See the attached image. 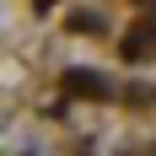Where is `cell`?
Here are the masks:
<instances>
[{
  "label": "cell",
  "mask_w": 156,
  "mask_h": 156,
  "mask_svg": "<svg viewBox=\"0 0 156 156\" xmlns=\"http://www.w3.org/2000/svg\"><path fill=\"white\" fill-rule=\"evenodd\" d=\"M65 86H76L81 97H102V92H108V81L92 76V70H70V76H65Z\"/></svg>",
  "instance_id": "obj_1"
},
{
  "label": "cell",
  "mask_w": 156,
  "mask_h": 156,
  "mask_svg": "<svg viewBox=\"0 0 156 156\" xmlns=\"http://www.w3.org/2000/svg\"><path fill=\"white\" fill-rule=\"evenodd\" d=\"M38 5H48V0H38Z\"/></svg>",
  "instance_id": "obj_2"
}]
</instances>
